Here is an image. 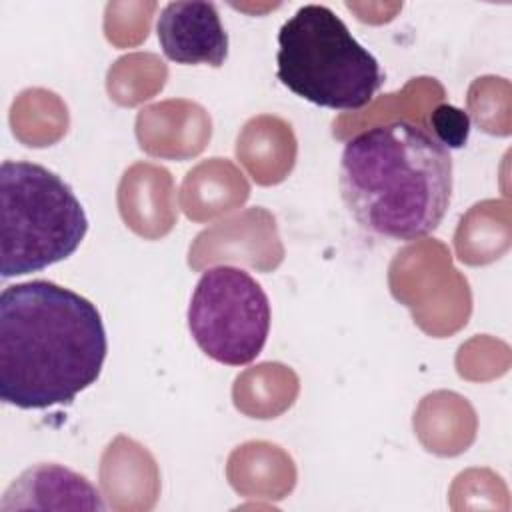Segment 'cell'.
<instances>
[{"instance_id":"ba28073f","label":"cell","mask_w":512,"mask_h":512,"mask_svg":"<svg viewBox=\"0 0 512 512\" xmlns=\"http://www.w3.org/2000/svg\"><path fill=\"white\" fill-rule=\"evenodd\" d=\"M430 126L434 138L448 150V148H462L470 136V116L452 106L440 104L430 114Z\"/></svg>"},{"instance_id":"3957f363","label":"cell","mask_w":512,"mask_h":512,"mask_svg":"<svg viewBox=\"0 0 512 512\" xmlns=\"http://www.w3.org/2000/svg\"><path fill=\"white\" fill-rule=\"evenodd\" d=\"M276 64L290 92L332 110H360L384 84L378 60L322 4L300 6L280 26Z\"/></svg>"},{"instance_id":"6da1fadb","label":"cell","mask_w":512,"mask_h":512,"mask_svg":"<svg viewBox=\"0 0 512 512\" xmlns=\"http://www.w3.org/2000/svg\"><path fill=\"white\" fill-rule=\"evenodd\" d=\"M108 340L98 308L50 280L0 294V398L22 410L70 404L104 366Z\"/></svg>"},{"instance_id":"52a82bcc","label":"cell","mask_w":512,"mask_h":512,"mask_svg":"<svg viewBox=\"0 0 512 512\" xmlns=\"http://www.w3.org/2000/svg\"><path fill=\"white\" fill-rule=\"evenodd\" d=\"M4 496H70L78 508L104 510L98 490L84 476L56 464H38L28 468Z\"/></svg>"},{"instance_id":"5b68a950","label":"cell","mask_w":512,"mask_h":512,"mask_svg":"<svg viewBox=\"0 0 512 512\" xmlns=\"http://www.w3.org/2000/svg\"><path fill=\"white\" fill-rule=\"evenodd\" d=\"M188 330L208 358L226 366L250 364L268 340V296L242 268H208L190 298Z\"/></svg>"},{"instance_id":"7a4b0ae2","label":"cell","mask_w":512,"mask_h":512,"mask_svg":"<svg viewBox=\"0 0 512 512\" xmlns=\"http://www.w3.org/2000/svg\"><path fill=\"white\" fill-rule=\"evenodd\" d=\"M338 186L362 230L384 240H418L448 212L452 156L418 124H376L346 142Z\"/></svg>"},{"instance_id":"277c9868","label":"cell","mask_w":512,"mask_h":512,"mask_svg":"<svg viewBox=\"0 0 512 512\" xmlns=\"http://www.w3.org/2000/svg\"><path fill=\"white\" fill-rule=\"evenodd\" d=\"M0 276L48 268L76 252L88 216L72 188L52 170L24 160L0 166Z\"/></svg>"},{"instance_id":"8992f818","label":"cell","mask_w":512,"mask_h":512,"mask_svg":"<svg viewBox=\"0 0 512 512\" xmlns=\"http://www.w3.org/2000/svg\"><path fill=\"white\" fill-rule=\"evenodd\" d=\"M164 56L176 64L220 68L228 56V34L212 2H168L156 20Z\"/></svg>"}]
</instances>
